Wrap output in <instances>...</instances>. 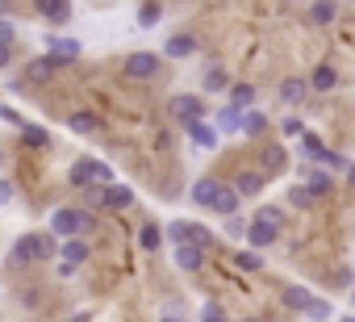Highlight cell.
I'll list each match as a JSON object with an SVG mask.
<instances>
[{
  "label": "cell",
  "instance_id": "f1b7e54d",
  "mask_svg": "<svg viewBox=\"0 0 355 322\" xmlns=\"http://www.w3.org/2000/svg\"><path fill=\"white\" fill-rule=\"evenodd\" d=\"M214 126H218V130H222V134H230V130H243V113H239V109H230V105H226V109H222V113H218V121H214Z\"/></svg>",
  "mask_w": 355,
  "mask_h": 322
},
{
  "label": "cell",
  "instance_id": "4dcf8cb0",
  "mask_svg": "<svg viewBox=\"0 0 355 322\" xmlns=\"http://www.w3.org/2000/svg\"><path fill=\"white\" fill-rule=\"evenodd\" d=\"M288 205H293V210H313L318 201L309 197V189H305V185H293V189H288Z\"/></svg>",
  "mask_w": 355,
  "mask_h": 322
},
{
  "label": "cell",
  "instance_id": "44dd1931",
  "mask_svg": "<svg viewBox=\"0 0 355 322\" xmlns=\"http://www.w3.org/2000/svg\"><path fill=\"white\" fill-rule=\"evenodd\" d=\"M67 130L71 134H96L101 130V117L88 113V109H76V113H67Z\"/></svg>",
  "mask_w": 355,
  "mask_h": 322
},
{
  "label": "cell",
  "instance_id": "5b68a950",
  "mask_svg": "<svg viewBox=\"0 0 355 322\" xmlns=\"http://www.w3.org/2000/svg\"><path fill=\"white\" fill-rule=\"evenodd\" d=\"M167 117L175 121V126H193V121H205V101L201 96H193V92H175L171 101H167Z\"/></svg>",
  "mask_w": 355,
  "mask_h": 322
},
{
  "label": "cell",
  "instance_id": "7402d4cb",
  "mask_svg": "<svg viewBox=\"0 0 355 322\" xmlns=\"http://www.w3.org/2000/svg\"><path fill=\"white\" fill-rule=\"evenodd\" d=\"M305 189H309V197H313V201H322V197H330V193H334V180H330V172L313 168V172H309V180H305Z\"/></svg>",
  "mask_w": 355,
  "mask_h": 322
},
{
  "label": "cell",
  "instance_id": "4fadbf2b",
  "mask_svg": "<svg viewBox=\"0 0 355 322\" xmlns=\"http://www.w3.org/2000/svg\"><path fill=\"white\" fill-rule=\"evenodd\" d=\"M59 67H63L59 59H51V55H38V59H30V63H26V76H30L34 84H51V80L59 76Z\"/></svg>",
  "mask_w": 355,
  "mask_h": 322
},
{
  "label": "cell",
  "instance_id": "8992f818",
  "mask_svg": "<svg viewBox=\"0 0 355 322\" xmlns=\"http://www.w3.org/2000/svg\"><path fill=\"white\" fill-rule=\"evenodd\" d=\"M67 180H71L76 189H92V185H113V180H109V164H101V159H88V155H80L76 164H71Z\"/></svg>",
  "mask_w": 355,
  "mask_h": 322
},
{
  "label": "cell",
  "instance_id": "cb8c5ba5",
  "mask_svg": "<svg viewBox=\"0 0 355 322\" xmlns=\"http://www.w3.org/2000/svg\"><path fill=\"white\" fill-rule=\"evenodd\" d=\"M239 134H247V138H263V134H268V117H263L259 109L243 113V130H239Z\"/></svg>",
  "mask_w": 355,
  "mask_h": 322
},
{
  "label": "cell",
  "instance_id": "6da1fadb",
  "mask_svg": "<svg viewBox=\"0 0 355 322\" xmlns=\"http://www.w3.org/2000/svg\"><path fill=\"white\" fill-rule=\"evenodd\" d=\"M189 197L201 205V210H214V214H222V218H234L239 214V193H234V185H222L218 176H201L193 189H189Z\"/></svg>",
  "mask_w": 355,
  "mask_h": 322
},
{
  "label": "cell",
  "instance_id": "e0dca14e",
  "mask_svg": "<svg viewBox=\"0 0 355 322\" xmlns=\"http://www.w3.org/2000/svg\"><path fill=\"white\" fill-rule=\"evenodd\" d=\"M189 142H197L201 151H214L218 146V126L214 121H193L189 126Z\"/></svg>",
  "mask_w": 355,
  "mask_h": 322
},
{
  "label": "cell",
  "instance_id": "ee69618b",
  "mask_svg": "<svg viewBox=\"0 0 355 322\" xmlns=\"http://www.w3.org/2000/svg\"><path fill=\"white\" fill-rule=\"evenodd\" d=\"M351 305H355V289H351Z\"/></svg>",
  "mask_w": 355,
  "mask_h": 322
},
{
  "label": "cell",
  "instance_id": "4316f807",
  "mask_svg": "<svg viewBox=\"0 0 355 322\" xmlns=\"http://www.w3.org/2000/svg\"><path fill=\"white\" fill-rule=\"evenodd\" d=\"M38 13L46 22H55V26H67L71 22V5H63V0H59V5H38Z\"/></svg>",
  "mask_w": 355,
  "mask_h": 322
},
{
  "label": "cell",
  "instance_id": "8d00e7d4",
  "mask_svg": "<svg viewBox=\"0 0 355 322\" xmlns=\"http://www.w3.org/2000/svg\"><path fill=\"white\" fill-rule=\"evenodd\" d=\"M13 42H17V26L0 17V46H13Z\"/></svg>",
  "mask_w": 355,
  "mask_h": 322
},
{
  "label": "cell",
  "instance_id": "e575fe53",
  "mask_svg": "<svg viewBox=\"0 0 355 322\" xmlns=\"http://www.w3.org/2000/svg\"><path fill=\"white\" fill-rule=\"evenodd\" d=\"M305 314H309L313 322H326V318H330V301H322V297H313V305H309Z\"/></svg>",
  "mask_w": 355,
  "mask_h": 322
},
{
  "label": "cell",
  "instance_id": "5bb4252c",
  "mask_svg": "<svg viewBox=\"0 0 355 322\" xmlns=\"http://www.w3.org/2000/svg\"><path fill=\"white\" fill-rule=\"evenodd\" d=\"M305 96H309V80H305V76H284V80H280V101H284L288 109H297Z\"/></svg>",
  "mask_w": 355,
  "mask_h": 322
},
{
  "label": "cell",
  "instance_id": "83f0119b",
  "mask_svg": "<svg viewBox=\"0 0 355 322\" xmlns=\"http://www.w3.org/2000/svg\"><path fill=\"white\" fill-rule=\"evenodd\" d=\"M305 13H309V22H313V26H330V22L338 17V5H309Z\"/></svg>",
  "mask_w": 355,
  "mask_h": 322
},
{
  "label": "cell",
  "instance_id": "d6986e66",
  "mask_svg": "<svg viewBox=\"0 0 355 322\" xmlns=\"http://www.w3.org/2000/svg\"><path fill=\"white\" fill-rule=\"evenodd\" d=\"M175 268H180V272H201L205 268V251L201 247H175Z\"/></svg>",
  "mask_w": 355,
  "mask_h": 322
},
{
  "label": "cell",
  "instance_id": "b9f144b4",
  "mask_svg": "<svg viewBox=\"0 0 355 322\" xmlns=\"http://www.w3.org/2000/svg\"><path fill=\"white\" fill-rule=\"evenodd\" d=\"M71 322H88V314H76V318H71Z\"/></svg>",
  "mask_w": 355,
  "mask_h": 322
},
{
  "label": "cell",
  "instance_id": "60d3db41",
  "mask_svg": "<svg viewBox=\"0 0 355 322\" xmlns=\"http://www.w3.org/2000/svg\"><path fill=\"white\" fill-rule=\"evenodd\" d=\"M226 235H247V222H239V218H230V230Z\"/></svg>",
  "mask_w": 355,
  "mask_h": 322
},
{
  "label": "cell",
  "instance_id": "f546056e",
  "mask_svg": "<svg viewBox=\"0 0 355 322\" xmlns=\"http://www.w3.org/2000/svg\"><path fill=\"white\" fill-rule=\"evenodd\" d=\"M159 22H163V5H138V26L142 30H150Z\"/></svg>",
  "mask_w": 355,
  "mask_h": 322
},
{
  "label": "cell",
  "instance_id": "484cf974",
  "mask_svg": "<svg viewBox=\"0 0 355 322\" xmlns=\"http://www.w3.org/2000/svg\"><path fill=\"white\" fill-rule=\"evenodd\" d=\"M205 92H230V71L226 67H209L205 71Z\"/></svg>",
  "mask_w": 355,
  "mask_h": 322
},
{
  "label": "cell",
  "instance_id": "d4e9b609",
  "mask_svg": "<svg viewBox=\"0 0 355 322\" xmlns=\"http://www.w3.org/2000/svg\"><path fill=\"white\" fill-rule=\"evenodd\" d=\"M138 243H142V251H159L163 247V226H155V222H146V226H138Z\"/></svg>",
  "mask_w": 355,
  "mask_h": 322
},
{
  "label": "cell",
  "instance_id": "603a6c76",
  "mask_svg": "<svg viewBox=\"0 0 355 322\" xmlns=\"http://www.w3.org/2000/svg\"><path fill=\"white\" fill-rule=\"evenodd\" d=\"M284 305L297 310V314H305V310L313 305V293H309L305 285H288V289H284Z\"/></svg>",
  "mask_w": 355,
  "mask_h": 322
},
{
  "label": "cell",
  "instance_id": "74e56055",
  "mask_svg": "<svg viewBox=\"0 0 355 322\" xmlns=\"http://www.w3.org/2000/svg\"><path fill=\"white\" fill-rule=\"evenodd\" d=\"M280 130H284L288 138H297V134H305V126H301V117H297V113H293V117H284V121H280Z\"/></svg>",
  "mask_w": 355,
  "mask_h": 322
},
{
  "label": "cell",
  "instance_id": "8fae6325",
  "mask_svg": "<svg viewBox=\"0 0 355 322\" xmlns=\"http://www.w3.org/2000/svg\"><path fill=\"white\" fill-rule=\"evenodd\" d=\"M284 168H288V151L280 142H263L259 146V172L272 176V172H284Z\"/></svg>",
  "mask_w": 355,
  "mask_h": 322
},
{
  "label": "cell",
  "instance_id": "2e32d148",
  "mask_svg": "<svg viewBox=\"0 0 355 322\" xmlns=\"http://www.w3.org/2000/svg\"><path fill=\"white\" fill-rule=\"evenodd\" d=\"M305 80H309V92H330V88L338 84V67H334V63H318Z\"/></svg>",
  "mask_w": 355,
  "mask_h": 322
},
{
  "label": "cell",
  "instance_id": "ac0fdd59",
  "mask_svg": "<svg viewBox=\"0 0 355 322\" xmlns=\"http://www.w3.org/2000/svg\"><path fill=\"white\" fill-rule=\"evenodd\" d=\"M130 205H134V189H130V185H109V189H105V210L121 214V210H130Z\"/></svg>",
  "mask_w": 355,
  "mask_h": 322
},
{
  "label": "cell",
  "instance_id": "3957f363",
  "mask_svg": "<svg viewBox=\"0 0 355 322\" xmlns=\"http://www.w3.org/2000/svg\"><path fill=\"white\" fill-rule=\"evenodd\" d=\"M55 255H59V239H55L51 230H30V235H21V239L13 243V251H9V260H13L17 268L46 264V260H55Z\"/></svg>",
  "mask_w": 355,
  "mask_h": 322
},
{
  "label": "cell",
  "instance_id": "1f68e13d",
  "mask_svg": "<svg viewBox=\"0 0 355 322\" xmlns=\"http://www.w3.org/2000/svg\"><path fill=\"white\" fill-rule=\"evenodd\" d=\"M21 138H26L30 146H46V142H51V134H46L42 126H21Z\"/></svg>",
  "mask_w": 355,
  "mask_h": 322
},
{
  "label": "cell",
  "instance_id": "d590c367",
  "mask_svg": "<svg viewBox=\"0 0 355 322\" xmlns=\"http://www.w3.org/2000/svg\"><path fill=\"white\" fill-rule=\"evenodd\" d=\"M13 197H17V185L0 176V210H5V205H13Z\"/></svg>",
  "mask_w": 355,
  "mask_h": 322
},
{
  "label": "cell",
  "instance_id": "30bf717a",
  "mask_svg": "<svg viewBox=\"0 0 355 322\" xmlns=\"http://www.w3.org/2000/svg\"><path fill=\"white\" fill-rule=\"evenodd\" d=\"M201 51V42H197V34H189V30H175V34H167V42H163V59H193Z\"/></svg>",
  "mask_w": 355,
  "mask_h": 322
},
{
  "label": "cell",
  "instance_id": "ffe728a7",
  "mask_svg": "<svg viewBox=\"0 0 355 322\" xmlns=\"http://www.w3.org/2000/svg\"><path fill=\"white\" fill-rule=\"evenodd\" d=\"M226 105H230V109H239V113H251V105H255V84H230Z\"/></svg>",
  "mask_w": 355,
  "mask_h": 322
},
{
  "label": "cell",
  "instance_id": "9c48e42d",
  "mask_svg": "<svg viewBox=\"0 0 355 322\" xmlns=\"http://www.w3.org/2000/svg\"><path fill=\"white\" fill-rule=\"evenodd\" d=\"M84 264H88V243H84V239H67V243L59 247V272H63V276H76Z\"/></svg>",
  "mask_w": 355,
  "mask_h": 322
},
{
  "label": "cell",
  "instance_id": "9a60e30c",
  "mask_svg": "<svg viewBox=\"0 0 355 322\" xmlns=\"http://www.w3.org/2000/svg\"><path fill=\"white\" fill-rule=\"evenodd\" d=\"M46 55L59 59V63L67 67V63L80 59V42H76V38H55V34H51V38H46Z\"/></svg>",
  "mask_w": 355,
  "mask_h": 322
},
{
  "label": "cell",
  "instance_id": "7a4b0ae2",
  "mask_svg": "<svg viewBox=\"0 0 355 322\" xmlns=\"http://www.w3.org/2000/svg\"><path fill=\"white\" fill-rule=\"evenodd\" d=\"M284 222H288V218H284L280 205H259V210L251 214V222H247V243H251V251H263V247L280 243Z\"/></svg>",
  "mask_w": 355,
  "mask_h": 322
},
{
  "label": "cell",
  "instance_id": "bcb514c9",
  "mask_svg": "<svg viewBox=\"0 0 355 322\" xmlns=\"http://www.w3.org/2000/svg\"><path fill=\"white\" fill-rule=\"evenodd\" d=\"M247 322H259V318H247Z\"/></svg>",
  "mask_w": 355,
  "mask_h": 322
},
{
  "label": "cell",
  "instance_id": "f6af8a7d",
  "mask_svg": "<svg viewBox=\"0 0 355 322\" xmlns=\"http://www.w3.org/2000/svg\"><path fill=\"white\" fill-rule=\"evenodd\" d=\"M0 164H5V151H0Z\"/></svg>",
  "mask_w": 355,
  "mask_h": 322
},
{
  "label": "cell",
  "instance_id": "d6a6232c",
  "mask_svg": "<svg viewBox=\"0 0 355 322\" xmlns=\"http://www.w3.org/2000/svg\"><path fill=\"white\" fill-rule=\"evenodd\" d=\"M234 264H239L243 272H259V268H263V260H259V251H239V255H234Z\"/></svg>",
  "mask_w": 355,
  "mask_h": 322
},
{
  "label": "cell",
  "instance_id": "836d02e7",
  "mask_svg": "<svg viewBox=\"0 0 355 322\" xmlns=\"http://www.w3.org/2000/svg\"><path fill=\"white\" fill-rule=\"evenodd\" d=\"M197 322H230V318H226V310H222L218 301H205V305H201V318H197Z\"/></svg>",
  "mask_w": 355,
  "mask_h": 322
},
{
  "label": "cell",
  "instance_id": "ab89813d",
  "mask_svg": "<svg viewBox=\"0 0 355 322\" xmlns=\"http://www.w3.org/2000/svg\"><path fill=\"white\" fill-rule=\"evenodd\" d=\"M155 322H184V318H180V314H175V310H163V314H159Z\"/></svg>",
  "mask_w": 355,
  "mask_h": 322
},
{
  "label": "cell",
  "instance_id": "7c38bea8",
  "mask_svg": "<svg viewBox=\"0 0 355 322\" xmlns=\"http://www.w3.org/2000/svg\"><path fill=\"white\" fill-rule=\"evenodd\" d=\"M263 185H268V176H263L259 168H243V172L234 176V193H239V201L259 197V193H263Z\"/></svg>",
  "mask_w": 355,
  "mask_h": 322
},
{
  "label": "cell",
  "instance_id": "52a82bcc",
  "mask_svg": "<svg viewBox=\"0 0 355 322\" xmlns=\"http://www.w3.org/2000/svg\"><path fill=\"white\" fill-rule=\"evenodd\" d=\"M159 67H163V55H155V51H130L121 59V76H130V80H155Z\"/></svg>",
  "mask_w": 355,
  "mask_h": 322
},
{
  "label": "cell",
  "instance_id": "277c9868",
  "mask_svg": "<svg viewBox=\"0 0 355 322\" xmlns=\"http://www.w3.org/2000/svg\"><path fill=\"white\" fill-rule=\"evenodd\" d=\"M55 239H80L84 230H92V218H88V210H80V205H59L55 214H51V226H46Z\"/></svg>",
  "mask_w": 355,
  "mask_h": 322
},
{
  "label": "cell",
  "instance_id": "ba28073f",
  "mask_svg": "<svg viewBox=\"0 0 355 322\" xmlns=\"http://www.w3.org/2000/svg\"><path fill=\"white\" fill-rule=\"evenodd\" d=\"M167 235L175 239V247H201V251H209L214 247V235H209V226H201V222H171L167 226Z\"/></svg>",
  "mask_w": 355,
  "mask_h": 322
},
{
  "label": "cell",
  "instance_id": "f35d334b",
  "mask_svg": "<svg viewBox=\"0 0 355 322\" xmlns=\"http://www.w3.org/2000/svg\"><path fill=\"white\" fill-rule=\"evenodd\" d=\"M13 63V46H0V71H5Z\"/></svg>",
  "mask_w": 355,
  "mask_h": 322
},
{
  "label": "cell",
  "instance_id": "7bdbcfd3",
  "mask_svg": "<svg viewBox=\"0 0 355 322\" xmlns=\"http://www.w3.org/2000/svg\"><path fill=\"white\" fill-rule=\"evenodd\" d=\"M338 322H355V314H351V318H338Z\"/></svg>",
  "mask_w": 355,
  "mask_h": 322
}]
</instances>
